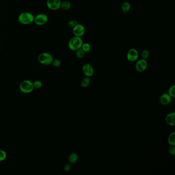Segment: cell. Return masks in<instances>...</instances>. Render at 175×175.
<instances>
[{
    "mask_svg": "<svg viewBox=\"0 0 175 175\" xmlns=\"http://www.w3.org/2000/svg\"><path fill=\"white\" fill-rule=\"evenodd\" d=\"M165 121L169 125L174 126L175 125V112H171L168 114L165 118Z\"/></svg>",
    "mask_w": 175,
    "mask_h": 175,
    "instance_id": "7c38bea8",
    "label": "cell"
},
{
    "mask_svg": "<svg viewBox=\"0 0 175 175\" xmlns=\"http://www.w3.org/2000/svg\"><path fill=\"white\" fill-rule=\"evenodd\" d=\"M71 7V4L68 1H63L61 3V8L64 10H69Z\"/></svg>",
    "mask_w": 175,
    "mask_h": 175,
    "instance_id": "5bb4252c",
    "label": "cell"
},
{
    "mask_svg": "<svg viewBox=\"0 0 175 175\" xmlns=\"http://www.w3.org/2000/svg\"><path fill=\"white\" fill-rule=\"evenodd\" d=\"M34 21L37 25H44L47 22V16L44 14H38L34 18Z\"/></svg>",
    "mask_w": 175,
    "mask_h": 175,
    "instance_id": "5b68a950",
    "label": "cell"
},
{
    "mask_svg": "<svg viewBox=\"0 0 175 175\" xmlns=\"http://www.w3.org/2000/svg\"><path fill=\"white\" fill-rule=\"evenodd\" d=\"M20 90L24 94H29L34 89L33 82L30 80L23 81L20 84Z\"/></svg>",
    "mask_w": 175,
    "mask_h": 175,
    "instance_id": "3957f363",
    "label": "cell"
},
{
    "mask_svg": "<svg viewBox=\"0 0 175 175\" xmlns=\"http://www.w3.org/2000/svg\"><path fill=\"white\" fill-rule=\"evenodd\" d=\"M131 4L129 2H124L121 5V10L124 14H127L131 9Z\"/></svg>",
    "mask_w": 175,
    "mask_h": 175,
    "instance_id": "4fadbf2b",
    "label": "cell"
},
{
    "mask_svg": "<svg viewBox=\"0 0 175 175\" xmlns=\"http://www.w3.org/2000/svg\"><path fill=\"white\" fill-rule=\"evenodd\" d=\"M51 64H53V65L54 66V67H59L60 66V65H61V61H60L59 60V59H53V62H52V63Z\"/></svg>",
    "mask_w": 175,
    "mask_h": 175,
    "instance_id": "d4e9b609",
    "label": "cell"
},
{
    "mask_svg": "<svg viewBox=\"0 0 175 175\" xmlns=\"http://www.w3.org/2000/svg\"><path fill=\"white\" fill-rule=\"evenodd\" d=\"M34 17L30 12H24L21 13L18 17L19 22L24 25H29L33 23Z\"/></svg>",
    "mask_w": 175,
    "mask_h": 175,
    "instance_id": "7a4b0ae2",
    "label": "cell"
},
{
    "mask_svg": "<svg viewBox=\"0 0 175 175\" xmlns=\"http://www.w3.org/2000/svg\"><path fill=\"white\" fill-rule=\"evenodd\" d=\"M82 71L84 74L87 76H92L94 73V69L93 67L89 64H85L82 67Z\"/></svg>",
    "mask_w": 175,
    "mask_h": 175,
    "instance_id": "30bf717a",
    "label": "cell"
},
{
    "mask_svg": "<svg viewBox=\"0 0 175 175\" xmlns=\"http://www.w3.org/2000/svg\"><path fill=\"white\" fill-rule=\"evenodd\" d=\"M78 159V156L76 153H72L68 157V160L70 163H75Z\"/></svg>",
    "mask_w": 175,
    "mask_h": 175,
    "instance_id": "9a60e30c",
    "label": "cell"
},
{
    "mask_svg": "<svg viewBox=\"0 0 175 175\" xmlns=\"http://www.w3.org/2000/svg\"><path fill=\"white\" fill-rule=\"evenodd\" d=\"M33 84H34V88H35V89H40V88H41L42 86V82L40 81H39V80L35 81L33 83Z\"/></svg>",
    "mask_w": 175,
    "mask_h": 175,
    "instance_id": "603a6c76",
    "label": "cell"
},
{
    "mask_svg": "<svg viewBox=\"0 0 175 175\" xmlns=\"http://www.w3.org/2000/svg\"><path fill=\"white\" fill-rule=\"evenodd\" d=\"M168 151L170 155L174 156L175 155V147L173 145H170L168 148Z\"/></svg>",
    "mask_w": 175,
    "mask_h": 175,
    "instance_id": "484cf974",
    "label": "cell"
},
{
    "mask_svg": "<svg viewBox=\"0 0 175 175\" xmlns=\"http://www.w3.org/2000/svg\"><path fill=\"white\" fill-rule=\"evenodd\" d=\"M168 143L170 145H173L175 146V133L173 132L171 133L170 136L168 137Z\"/></svg>",
    "mask_w": 175,
    "mask_h": 175,
    "instance_id": "e0dca14e",
    "label": "cell"
},
{
    "mask_svg": "<svg viewBox=\"0 0 175 175\" xmlns=\"http://www.w3.org/2000/svg\"><path fill=\"white\" fill-rule=\"evenodd\" d=\"M89 84H90V79L89 78V77H86L85 78H84L81 82V85L83 87H86L89 85Z\"/></svg>",
    "mask_w": 175,
    "mask_h": 175,
    "instance_id": "ac0fdd59",
    "label": "cell"
},
{
    "mask_svg": "<svg viewBox=\"0 0 175 175\" xmlns=\"http://www.w3.org/2000/svg\"><path fill=\"white\" fill-rule=\"evenodd\" d=\"M38 61L41 64L44 65H49L51 64L53 61V58L50 53H42L37 57Z\"/></svg>",
    "mask_w": 175,
    "mask_h": 175,
    "instance_id": "277c9868",
    "label": "cell"
},
{
    "mask_svg": "<svg viewBox=\"0 0 175 175\" xmlns=\"http://www.w3.org/2000/svg\"><path fill=\"white\" fill-rule=\"evenodd\" d=\"M6 158V153L3 150H0V162L3 161Z\"/></svg>",
    "mask_w": 175,
    "mask_h": 175,
    "instance_id": "7402d4cb",
    "label": "cell"
},
{
    "mask_svg": "<svg viewBox=\"0 0 175 175\" xmlns=\"http://www.w3.org/2000/svg\"><path fill=\"white\" fill-rule=\"evenodd\" d=\"M150 56V51L147 50H143L141 53V57L143 59L146 60Z\"/></svg>",
    "mask_w": 175,
    "mask_h": 175,
    "instance_id": "44dd1931",
    "label": "cell"
},
{
    "mask_svg": "<svg viewBox=\"0 0 175 175\" xmlns=\"http://www.w3.org/2000/svg\"><path fill=\"white\" fill-rule=\"evenodd\" d=\"M71 170V165L70 164H66L64 167V170L65 172H69Z\"/></svg>",
    "mask_w": 175,
    "mask_h": 175,
    "instance_id": "4316f807",
    "label": "cell"
},
{
    "mask_svg": "<svg viewBox=\"0 0 175 175\" xmlns=\"http://www.w3.org/2000/svg\"><path fill=\"white\" fill-rule=\"evenodd\" d=\"M139 53L137 50L135 48H131L128 51L126 54V58L128 61L131 62H134L138 60Z\"/></svg>",
    "mask_w": 175,
    "mask_h": 175,
    "instance_id": "8992f818",
    "label": "cell"
},
{
    "mask_svg": "<svg viewBox=\"0 0 175 175\" xmlns=\"http://www.w3.org/2000/svg\"><path fill=\"white\" fill-rule=\"evenodd\" d=\"M76 56L79 59H82L85 56V52L82 50L81 48L76 50Z\"/></svg>",
    "mask_w": 175,
    "mask_h": 175,
    "instance_id": "d6986e66",
    "label": "cell"
},
{
    "mask_svg": "<svg viewBox=\"0 0 175 175\" xmlns=\"http://www.w3.org/2000/svg\"><path fill=\"white\" fill-rule=\"evenodd\" d=\"M83 44V40L81 37L74 36L72 37L68 42V47L73 51H76L81 48Z\"/></svg>",
    "mask_w": 175,
    "mask_h": 175,
    "instance_id": "6da1fadb",
    "label": "cell"
},
{
    "mask_svg": "<svg viewBox=\"0 0 175 175\" xmlns=\"http://www.w3.org/2000/svg\"><path fill=\"white\" fill-rule=\"evenodd\" d=\"M159 101L162 105H168L172 101V98L168 94H163L159 98Z\"/></svg>",
    "mask_w": 175,
    "mask_h": 175,
    "instance_id": "8fae6325",
    "label": "cell"
},
{
    "mask_svg": "<svg viewBox=\"0 0 175 175\" xmlns=\"http://www.w3.org/2000/svg\"><path fill=\"white\" fill-rule=\"evenodd\" d=\"M73 31L74 36L81 37L85 34V27L83 25L78 23L73 28Z\"/></svg>",
    "mask_w": 175,
    "mask_h": 175,
    "instance_id": "52a82bcc",
    "label": "cell"
},
{
    "mask_svg": "<svg viewBox=\"0 0 175 175\" xmlns=\"http://www.w3.org/2000/svg\"><path fill=\"white\" fill-rule=\"evenodd\" d=\"M168 95L170 96L171 98H174L175 97V85H173L170 86L168 90Z\"/></svg>",
    "mask_w": 175,
    "mask_h": 175,
    "instance_id": "ffe728a7",
    "label": "cell"
},
{
    "mask_svg": "<svg viewBox=\"0 0 175 175\" xmlns=\"http://www.w3.org/2000/svg\"><path fill=\"white\" fill-rule=\"evenodd\" d=\"M81 48L85 52V53H88L90 52L92 47L88 43H83V44L82 45Z\"/></svg>",
    "mask_w": 175,
    "mask_h": 175,
    "instance_id": "2e32d148",
    "label": "cell"
},
{
    "mask_svg": "<svg viewBox=\"0 0 175 175\" xmlns=\"http://www.w3.org/2000/svg\"><path fill=\"white\" fill-rule=\"evenodd\" d=\"M78 24V22L76 20H72L68 22V26L70 28H73V27H75V26L76 25V24Z\"/></svg>",
    "mask_w": 175,
    "mask_h": 175,
    "instance_id": "cb8c5ba5",
    "label": "cell"
},
{
    "mask_svg": "<svg viewBox=\"0 0 175 175\" xmlns=\"http://www.w3.org/2000/svg\"><path fill=\"white\" fill-rule=\"evenodd\" d=\"M61 1L60 0H47L46 4L47 7L50 10H58L61 8Z\"/></svg>",
    "mask_w": 175,
    "mask_h": 175,
    "instance_id": "ba28073f",
    "label": "cell"
},
{
    "mask_svg": "<svg viewBox=\"0 0 175 175\" xmlns=\"http://www.w3.org/2000/svg\"><path fill=\"white\" fill-rule=\"evenodd\" d=\"M147 67V62L146 60L141 59L137 61L136 64V69L138 72L141 73L144 71Z\"/></svg>",
    "mask_w": 175,
    "mask_h": 175,
    "instance_id": "9c48e42d",
    "label": "cell"
}]
</instances>
